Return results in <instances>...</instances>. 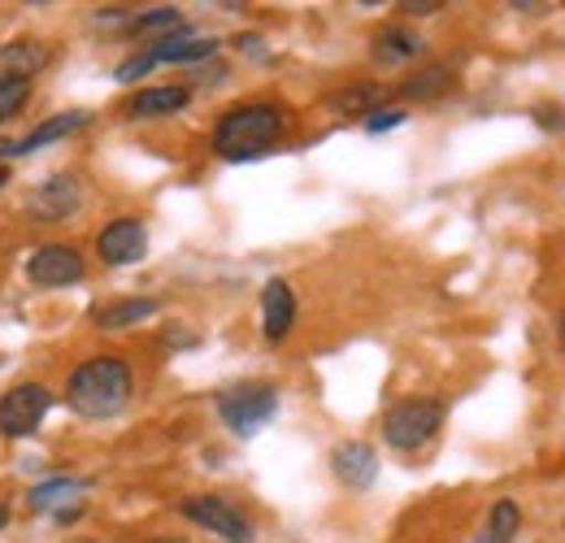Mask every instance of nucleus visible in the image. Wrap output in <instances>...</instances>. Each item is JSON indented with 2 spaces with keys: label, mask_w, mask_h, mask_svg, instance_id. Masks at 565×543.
<instances>
[{
  "label": "nucleus",
  "mask_w": 565,
  "mask_h": 543,
  "mask_svg": "<svg viewBox=\"0 0 565 543\" xmlns=\"http://www.w3.org/2000/svg\"><path fill=\"white\" fill-rule=\"evenodd\" d=\"M66 405L78 417H114L131 405V365L114 352L105 356H87L83 365H74L71 379H66Z\"/></svg>",
  "instance_id": "obj_1"
},
{
  "label": "nucleus",
  "mask_w": 565,
  "mask_h": 543,
  "mask_svg": "<svg viewBox=\"0 0 565 543\" xmlns=\"http://www.w3.org/2000/svg\"><path fill=\"white\" fill-rule=\"evenodd\" d=\"M152 543H188V540H152Z\"/></svg>",
  "instance_id": "obj_30"
},
{
  "label": "nucleus",
  "mask_w": 565,
  "mask_h": 543,
  "mask_svg": "<svg viewBox=\"0 0 565 543\" xmlns=\"http://www.w3.org/2000/svg\"><path fill=\"white\" fill-rule=\"evenodd\" d=\"M157 66V62H152V53H140V57H131V62H122V66H118V74H114V78H118V83H127V78H140V74H148V70Z\"/></svg>",
  "instance_id": "obj_25"
},
{
  "label": "nucleus",
  "mask_w": 565,
  "mask_h": 543,
  "mask_svg": "<svg viewBox=\"0 0 565 543\" xmlns=\"http://www.w3.org/2000/svg\"><path fill=\"white\" fill-rule=\"evenodd\" d=\"M452 87V74L444 66H426L418 70L414 78H405L401 83V96H414V100H430V96H439V92H448Z\"/></svg>",
  "instance_id": "obj_20"
},
{
  "label": "nucleus",
  "mask_w": 565,
  "mask_h": 543,
  "mask_svg": "<svg viewBox=\"0 0 565 543\" xmlns=\"http://www.w3.org/2000/svg\"><path fill=\"white\" fill-rule=\"evenodd\" d=\"M127 31H131V35H148V31H183V18H179V9H152V13H140Z\"/></svg>",
  "instance_id": "obj_22"
},
{
  "label": "nucleus",
  "mask_w": 565,
  "mask_h": 543,
  "mask_svg": "<svg viewBox=\"0 0 565 543\" xmlns=\"http://www.w3.org/2000/svg\"><path fill=\"white\" fill-rule=\"evenodd\" d=\"M540 123H544V127H553V131H562L565 127L562 109H540Z\"/></svg>",
  "instance_id": "obj_27"
},
{
  "label": "nucleus",
  "mask_w": 565,
  "mask_h": 543,
  "mask_svg": "<svg viewBox=\"0 0 565 543\" xmlns=\"http://www.w3.org/2000/svg\"><path fill=\"white\" fill-rule=\"evenodd\" d=\"M96 253L105 266H136L148 253V226L140 217H114L100 235H96Z\"/></svg>",
  "instance_id": "obj_8"
},
{
  "label": "nucleus",
  "mask_w": 565,
  "mask_h": 543,
  "mask_svg": "<svg viewBox=\"0 0 565 543\" xmlns=\"http://www.w3.org/2000/svg\"><path fill=\"white\" fill-rule=\"evenodd\" d=\"M518 526H522V509H518V500H495L492 513H488V526H483V535H479L475 543H513Z\"/></svg>",
  "instance_id": "obj_19"
},
{
  "label": "nucleus",
  "mask_w": 565,
  "mask_h": 543,
  "mask_svg": "<svg viewBox=\"0 0 565 543\" xmlns=\"http://www.w3.org/2000/svg\"><path fill=\"white\" fill-rule=\"evenodd\" d=\"M4 183H9V166H0V188H4Z\"/></svg>",
  "instance_id": "obj_29"
},
{
  "label": "nucleus",
  "mask_w": 565,
  "mask_h": 543,
  "mask_svg": "<svg viewBox=\"0 0 565 543\" xmlns=\"http://www.w3.org/2000/svg\"><path fill=\"white\" fill-rule=\"evenodd\" d=\"M275 413H279V392L270 383H239V387L217 392V417L239 439H253Z\"/></svg>",
  "instance_id": "obj_3"
},
{
  "label": "nucleus",
  "mask_w": 565,
  "mask_h": 543,
  "mask_svg": "<svg viewBox=\"0 0 565 543\" xmlns=\"http://www.w3.org/2000/svg\"><path fill=\"white\" fill-rule=\"evenodd\" d=\"M409 114L405 109H396V105H383V109H374V114H365V131L370 136H383V131H392V127H401Z\"/></svg>",
  "instance_id": "obj_24"
},
{
  "label": "nucleus",
  "mask_w": 565,
  "mask_h": 543,
  "mask_svg": "<svg viewBox=\"0 0 565 543\" xmlns=\"http://www.w3.org/2000/svg\"><path fill=\"white\" fill-rule=\"evenodd\" d=\"M83 257H78V248L74 244H44V248H35V257L26 262V278L35 283V287H71L83 278Z\"/></svg>",
  "instance_id": "obj_9"
},
{
  "label": "nucleus",
  "mask_w": 565,
  "mask_h": 543,
  "mask_svg": "<svg viewBox=\"0 0 565 543\" xmlns=\"http://www.w3.org/2000/svg\"><path fill=\"white\" fill-rule=\"evenodd\" d=\"M562 343H565V313H562Z\"/></svg>",
  "instance_id": "obj_31"
},
{
  "label": "nucleus",
  "mask_w": 565,
  "mask_h": 543,
  "mask_svg": "<svg viewBox=\"0 0 565 543\" xmlns=\"http://www.w3.org/2000/svg\"><path fill=\"white\" fill-rule=\"evenodd\" d=\"M401 9H405L409 18H426V13H439L444 0H401Z\"/></svg>",
  "instance_id": "obj_26"
},
{
  "label": "nucleus",
  "mask_w": 565,
  "mask_h": 543,
  "mask_svg": "<svg viewBox=\"0 0 565 543\" xmlns=\"http://www.w3.org/2000/svg\"><path fill=\"white\" fill-rule=\"evenodd\" d=\"M331 470L340 475L344 487L365 491V487H374V478H379V457H374V448H370V444L349 439V444H340V448L331 453Z\"/></svg>",
  "instance_id": "obj_11"
},
{
  "label": "nucleus",
  "mask_w": 565,
  "mask_h": 543,
  "mask_svg": "<svg viewBox=\"0 0 565 543\" xmlns=\"http://www.w3.org/2000/svg\"><path fill=\"white\" fill-rule=\"evenodd\" d=\"M148 53H152V62H205V57L217 53V40H201V35H192V31L183 26L179 35L157 40Z\"/></svg>",
  "instance_id": "obj_17"
},
{
  "label": "nucleus",
  "mask_w": 565,
  "mask_h": 543,
  "mask_svg": "<svg viewBox=\"0 0 565 543\" xmlns=\"http://www.w3.org/2000/svg\"><path fill=\"white\" fill-rule=\"evenodd\" d=\"M161 305L152 296H131V300H114L105 309H96V327L100 331H122V327H136V322H148Z\"/></svg>",
  "instance_id": "obj_18"
},
{
  "label": "nucleus",
  "mask_w": 565,
  "mask_h": 543,
  "mask_svg": "<svg viewBox=\"0 0 565 543\" xmlns=\"http://www.w3.org/2000/svg\"><path fill=\"white\" fill-rule=\"evenodd\" d=\"M9 526V504H0V531Z\"/></svg>",
  "instance_id": "obj_28"
},
{
  "label": "nucleus",
  "mask_w": 565,
  "mask_h": 543,
  "mask_svg": "<svg viewBox=\"0 0 565 543\" xmlns=\"http://www.w3.org/2000/svg\"><path fill=\"white\" fill-rule=\"evenodd\" d=\"M183 518L196 522V526H205V531H213L217 540H226V543L253 540L248 518H244L235 504H226L222 496H192V500H183Z\"/></svg>",
  "instance_id": "obj_6"
},
{
  "label": "nucleus",
  "mask_w": 565,
  "mask_h": 543,
  "mask_svg": "<svg viewBox=\"0 0 565 543\" xmlns=\"http://www.w3.org/2000/svg\"><path fill=\"white\" fill-rule=\"evenodd\" d=\"M418 53H423V35L409 26H387L374 35V62L379 66H401V62H414Z\"/></svg>",
  "instance_id": "obj_16"
},
{
  "label": "nucleus",
  "mask_w": 565,
  "mask_h": 543,
  "mask_svg": "<svg viewBox=\"0 0 565 543\" xmlns=\"http://www.w3.org/2000/svg\"><path fill=\"white\" fill-rule=\"evenodd\" d=\"M83 209V188L74 174H57L49 183H40V192L31 196V213L35 222H66Z\"/></svg>",
  "instance_id": "obj_10"
},
{
  "label": "nucleus",
  "mask_w": 565,
  "mask_h": 543,
  "mask_svg": "<svg viewBox=\"0 0 565 543\" xmlns=\"http://www.w3.org/2000/svg\"><path fill=\"white\" fill-rule=\"evenodd\" d=\"M44 66H49V44L40 40L0 44V83H31Z\"/></svg>",
  "instance_id": "obj_12"
},
{
  "label": "nucleus",
  "mask_w": 565,
  "mask_h": 543,
  "mask_svg": "<svg viewBox=\"0 0 565 543\" xmlns=\"http://www.w3.org/2000/svg\"><path fill=\"white\" fill-rule=\"evenodd\" d=\"M188 100H192L188 87H143V92H136L127 100V118H136V123H143V118H166V114H179Z\"/></svg>",
  "instance_id": "obj_15"
},
{
  "label": "nucleus",
  "mask_w": 565,
  "mask_h": 543,
  "mask_svg": "<svg viewBox=\"0 0 565 543\" xmlns=\"http://www.w3.org/2000/svg\"><path fill=\"white\" fill-rule=\"evenodd\" d=\"M439 426H444V405H435V401H401L383 417V439L396 453H418L439 435Z\"/></svg>",
  "instance_id": "obj_4"
},
{
  "label": "nucleus",
  "mask_w": 565,
  "mask_h": 543,
  "mask_svg": "<svg viewBox=\"0 0 565 543\" xmlns=\"http://www.w3.org/2000/svg\"><path fill=\"white\" fill-rule=\"evenodd\" d=\"M291 322H296V296L282 278H270L266 291H262V331H266V340L282 343Z\"/></svg>",
  "instance_id": "obj_13"
},
{
  "label": "nucleus",
  "mask_w": 565,
  "mask_h": 543,
  "mask_svg": "<svg viewBox=\"0 0 565 543\" xmlns=\"http://www.w3.org/2000/svg\"><path fill=\"white\" fill-rule=\"evenodd\" d=\"M26 504L35 513H53L57 522H74L87 504V478H74V475H53L44 482H35L26 491Z\"/></svg>",
  "instance_id": "obj_7"
},
{
  "label": "nucleus",
  "mask_w": 565,
  "mask_h": 543,
  "mask_svg": "<svg viewBox=\"0 0 565 543\" xmlns=\"http://www.w3.org/2000/svg\"><path fill=\"white\" fill-rule=\"evenodd\" d=\"M92 123V114H83V109H71V114H57V118H49V123H40L31 136L13 139V157H31V152H40V148H49V143H57V139L74 136V131H83Z\"/></svg>",
  "instance_id": "obj_14"
},
{
  "label": "nucleus",
  "mask_w": 565,
  "mask_h": 543,
  "mask_svg": "<svg viewBox=\"0 0 565 543\" xmlns=\"http://www.w3.org/2000/svg\"><path fill=\"white\" fill-rule=\"evenodd\" d=\"M49 408H53V387H44V383H18V387H9L0 396V435H9V439L31 435L44 422Z\"/></svg>",
  "instance_id": "obj_5"
},
{
  "label": "nucleus",
  "mask_w": 565,
  "mask_h": 543,
  "mask_svg": "<svg viewBox=\"0 0 565 543\" xmlns=\"http://www.w3.org/2000/svg\"><path fill=\"white\" fill-rule=\"evenodd\" d=\"M26 100H31V83H0V123L18 118Z\"/></svg>",
  "instance_id": "obj_23"
},
{
  "label": "nucleus",
  "mask_w": 565,
  "mask_h": 543,
  "mask_svg": "<svg viewBox=\"0 0 565 543\" xmlns=\"http://www.w3.org/2000/svg\"><path fill=\"white\" fill-rule=\"evenodd\" d=\"M282 123L287 118L279 105H235L213 127V152L226 161H253L270 152V143H279Z\"/></svg>",
  "instance_id": "obj_2"
},
{
  "label": "nucleus",
  "mask_w": 565,
  "mask_h": 543,
  "mask_svg": "<svg viewBox=\"0 0 565 543\" xmlns=\"http://www.w3.org/2000/svg\"><path fill=\"white\" fill-rule=\"evenodd\" d=\"M379 100H383V87H349V92L331 96V105H335L340 114H374Z\"/></svg>",
  "instance_id": "obj_21"
}]
</instances>
